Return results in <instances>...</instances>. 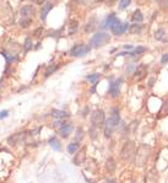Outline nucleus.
I'll use <instances>...</instances> for the list:
<instances>
[{
    "label": "nucleus",
    "mask_w": 168,
    "mask_h": 183,
    "mask_svg": "<svg viewBox=\"0 0 168 183\" xmlns=\"http://www.w3.org/2000/svg\"><path fill=\"white\" fill-rule=\"evenodd\" d=\"M55 70H57V65H53V66H49L48 69H47V71H46V76H49L50 74H53V72L55 71Z\"/></svg>",
    "instance_id": "c756f323"
},
{
    "label": "nucleus",
    "mask_w": 168,
    "mask_h": 183,
    "mask_svg": "<svg viewBox=\"0 0 168 183\" xmlns=\"http://www.w3.org/2000/svg\"><path fill=\"white\" fill-rule=\"evenodd\" d=\"M120 120V114H119V109L118 108H113L112 109V113L109 119L106 122V127H104V134L107 138H109L113 133V129L119 124Z\"/></svg>",
    "instance_id": "f03ea898"
},
{
    "label": "nucleus",
    "mask_w": 168,
    "mask_h": 183,
    "mask_svg": "<svg viewBox=\"0 0 168 183\" xmlns=\"http://www.w3.org/2000/svg\"><path fill=\"white\" fill-rule=\"evenodd\" d=\"M49 144H50V146L55 150V151H59L60 149H62V145H60V143L58 141V139H55V138H52L50 140H49Z\"/></svg>",
    "instance_id": "a211bd4d"
},
{
    "label": "nucleus",
    "mask_w": 168,
    "mask_h": 183,
    "mask_svg": "<svg viewBox=\"0 0 168 183\" xmlns=\"http://www.w3.org/2000/svg\"><path fill=\"white\" fill-rule=\"evenodd\" d=\"M52 116L58 118V119H63L65 117H68V113L65 111H59V109H54V111L52 112Z\"/></svg>",
    "instance_id": "f3484780"
},
{
    "label": "nucleus",
    "mask_w": 168,
    "mask_h": 183,
    "mask_svg": "<svg viewBox=\"0 0 168 183\" xmlns=\"http://www.w3.org/2000/svg\"><path fill=\"white\" fill-rule=\"evenodd\" d=\"M90 49H91V47H85L84 44H76L70 49L69 54L71 57H84L86 53L90 52Z\"/></svg>",
    "instance_id": "39448f33"
},
{
    "label": "nucleus",
    "mask_w": 168,
    "mask_h": 183,
    "mask_svg": "<svg viewBox=\"0 0 168 183\" xmlns=\"http://www.w3.org/2000/svg\"><path fill=\"white\" fill-rule=\"evenodd\" d=\"M31 48H32V41H31V38H26V41H25V50L27 52Z\"/></svg>",
    "instance_id": "7c9ffc66"
},
{
    "label": "nucleus",
    "mask_w": 168,
    "mask_h": 183,
    "mask_svg": "<svg viewBox=\"0 0 168 183\" xmlns=\"http://www.w3.org/2000/svg\"><path fill=\"white\" fill-rule=\"evenodd\" d=\"M79 148H80V145L78 143H71V144L68 145V152L69 154H74V152H76L79 150Z\"/></svg>",
    "instance_id": "aec40b11"
},
{
    "label": "nucleus",
    "mask_w": 168,
    "mask_h": 183,
    "mask_svg": "<svg viewBox=\"0 0 168 183\" xmlns=\"http://www.w3.org/2000/svg\"><path fill=\"white\" fill-rule=\"evenodd\" d=\"M90 82H92V84H96L100 79H101V74H98V72H95V74H91V75H87V78H86Z\"/></svg>",
    "instance_id": "6ab92c4d"
},
{
    "label": "nucleus",
    "mask_w": 168,
    "mask_h": 183,
    "mask_svg": "<svg viewBox=\"0 0 168 183\" xmlns=\"http://www.w3.org/2000/svg\"><path fill=\"white\" fill-rule=\"evenodd\" d=\"M3 56L6 58V60H8L9 63H10V62H14V60L16 59L15 57H10V54H8V53H4V52H3Z\"/></svg>",
    "instance_id": "72a5a7b5"
},
{
    "label": "nucleus",
    "mask_w": 168,
    "mask_h": 183,
    "mask_svg": "<svg viewBox=\"0 0 168 183\" xmlns=\"http://www.w3.org/2000/svg\"><path fill=\"white\" fill-rule=\"evenodd\" d=\"M24 138H25V133H16V134H12L11 136L8 138V143L10 145H16V144L20 143Z\"/></svg>",
    "instance_id": "9b49d317"
},
{
    "label": "nucleus",
    "mask_w": 168,
    "mask_h": 183,
    "mask_svg": "<svg viewBox=\"0 0 168 183\" xmlns=\"http://www.w3.org/2000/svg\"><path fill=\"white\" fill-rule=\"evenodd\" d=\"M54 125H55V127H59V129H60V128H62L63 125H65V124H64V120H63V119H57V120H55V123H54Z\"/></svg>",
    "instance_id": "f704fd0d"
},
{
    "label": "nucleus",
    "mask_w": 168,
    "mask_h": 183,
    "mask_svg": "<svg viewBox=\"0 0 168 183\" xmlns=\"http://www.w3.org/2000/svg\"><path fill=\"white\" fill-rule=\"evenodd\" d=\"M52 9H53V4H52V3H46V4L42 6V10H41V19H42V21H46L47 15H48V12H49Z\"/></svg>",
    "instance_id": "ddd939ff"
},
{
    "label": "nucleus",
    "mask_w": 168,
    "mask_h": 183,
    "mask_svg": "<svg viewBox=\"0 0 168 183\" xmlns=\"http://www.w3.org/2000/svg\"><path fill=\"white\" fill-rule=\"evenodd\" d=\"M109 94L112 97H118L120 94V81H112L109 85Z\"/></svg>",
    "instance_id": "0eeeda50"
},
{
    "label": "nucleus",
    "mask_w": 168,
    "mask_h": 183,
    "mask_svg": "<svg viewBox=\"0 0 168 183\" xmlns=\"http://www.w3.org/2000/svg\"><path fill=\"white\" fill-rule=\"evenodd\" d=\"M135 155V144L134 141L132 140H128L124 143L123 145V148H122V151H120V156L123 160L125 161H129V160H132Z\"/></svg>",
    "instance_id": "20e7f679"
},
{
    "label": "nucleus",
    "mask_w": 168,
    "mask_h": 183,
    "mask_svg": "<svg viewBox=\"0 0 168 183\" xmlns=\"http://www.w3.org/2000/svg\"><path fill=\"white\" fill-rule=\"evenodd\" d=\"M130 3H132V0H120V2H119V10L126 9L130 5Z\"/></svg>",
    "instance_id": "a878e982"
},
{
    "label": "nucleus",
    "mask_w": 168,
    "mask_h": 183,
    "mask_svg": "<svg viewBox=\"0 0 168 183\" xmlns=\"http://www.w3.org/2000/svg\"><path fill=\"white\" fill-rule=\"evenodd\" d=\"M133 20L136 21V22H141L144 20V16H142V12L140 10H135L134 14H133Z\"/></svg>",
    "instance_id": "5701e85b"
},
{
    "label": "nucleus",
    "mask_w": 168,
    "mask_h": 183,
    "mask_svg": "<svg viewBox=\"0 0 168 183\" xmlns=\"http://www.w3.org/2000/svg\"><path fill=\"white\" fill-rule=\"evenodd\" d=\"M142 25L141 24H135V25H132L129 27V31L132 32V33H139V32H141L142 31Z\"/></svg>",
    "instance_id": "4be33fe9"
},
{
    "label": "nucleus",
    "mask_w": 168,
    "mask_h": 183,
    "mask_svg": "<svg viewBox=\"0 0 168 183\" xmlns=\"http://www.w3.org/2000/svg\"><path fill=\"white\" fill-rule=\"evenodd\" d=\"M91 122L95 127H97L104 122V112L102 109H96V111L91 114Z\"/></svg>",
    "instance_id": "423d86ee"
},
{
    "label": "nucleus",
    "mask_w": 168,
    "mask_h": 183,
    "mask_svg": "<svg viewBox=\"0 0 168 183\" xmlns=\"http://www.w3.org/2000/svg\"><path fill=\"white\" fill-rule=\"evenodd\" d=\"M118 24H120V20L118 19V17H117L114 14H110V15L107 17V20H106L103 27H108V28L112 30V28H113L116 25H118Z\"/></svg>",
    "instance_id": "6e6552de"
},
{
    "label": "nucleus",
    "mask_w": 168,
    "mask_h": 183,
    "mask_svg": "<svg viewBox=\"0 0 168 183\" xmlns=\"http://www.w3.org/2000/svg\"><path fill=\"white\" fill-rule=\"evenodd\" d=\"M42 32H43V27H38L36 31H34V33H33V36L34 37H40V36L42 34Z\"/></svg>",
    "instance_id": "2f4dec72"
},
{
    "label": "nucleus",
    "mask_w": 168,
    "mask_h": 183,
    "mask_svg": "<svg viewBox=\"0 0 168 183\" xmlns=\"http://www.w3.org/2000/svg\"><path fill=\"white\" fill-rule=\"evenodd\" d=\"M124 48H125V49H129V50H130V49H133V46H130V44H126V46H124Z\"/></svg>",
    "instance_id": "58836bf2"
},
{
    "label": "nucleus",
    "mask_w": 168,
    "mask_h": 183,
    "mask_svg": "<svg viewBox=\"0 0 168 183\" xmlns=\"http://www.w3.org/2000/svg\"><path fill=\"white\" fill-rule=\"evenodd\" d=\"M78 26H79V22H78L76 20H71V21L69 22V33L72 34L74 32L78 30Z\"/></svg>",
    "instance_id": "412c9836"
},
{
    "label": "nucleus",
    "mask_w": 168,
    "mask_h": 183,
    "mask_svg": "<svg viewBox=\"0 0 168 183\" xmlns=\"http://www.w3.org/2000/svg\"><path fill=\"white\" fill-rule=\"evenodd\" d=\"M74 2H75V3H80V2H81V0H74Z\"/></svg>",
    "instance_id": "79ce46f5"
},
{
    "label": "nucleus",
    "mask_w": 168,
    "mask_h": 183,
    "mask_svg": "<svg viewBox=\"0 0 168 183\" xmlns=\"http://www.w3.org/2000/svg\"><path fill=\"white\" fill-rule=\"evenodd\" d=\"M136 78H142L144 75H146V66H139L138 70L135 71V74H134Z\"/></svg>",
    "instance_id": "b1692460"
},
{
    "label": "nucleus",
    "mask_w": 168,
    "mask_h": 183,
    "mask_svg": "<svg viewBox=\"0 0 168 183\" xmlns=\"http://www.w3.org/2000/svg\"><path fill=\"white\" fill-rule=\"evenodd\" d=\"M5 117H8V111H6V109H4V111L0 112V119H2V118H5Z\"/></svg>",
    "instance_id": "e433bc0d"
},
{
    "label": "nucleus",
    "mask_w": 168,
    "mask_h": 183,
    "mask_svg": "<svg viewBox=\"0 0 168 183\" xmlns=\"http://www.w3.org/2000/svg\"><path fill=\"white\" fill-rule=\"evenodd\" d=\"M116 167H117L116 161L112 159V157L107 159V161H106V170H107L108 172H113V171L116 170Z\"/></svg>",
    "instance_id": "dca6fc26"
},
{
    "label": "nucleus",
    "mask_w": 168,
    "mask_h": 183,
    "mask_svg": "<svg viewBox=\"0 0 168 183\" xmlns=\"http://www.w3.org/2000/svg\"><path fill=\"white\" fill-rule=\"evenodd\" d=\"M145 52V48L144 47H138L134 52H132V53H129V56H132V57H135L136 54H141V53H144Z\"/></svg>",
    "instance_id": "cd10ccee"
},
{
    "label": "nucleus",
    "mask_w": 168,
    "mask_h": 183,
    "mask_svg": "<svg viewBox=\"0 0 168 183\" xmlns=\"http://www.w3.org/2000/svg\"><path fill=\"white\" fill-rule=\"evenodd\" d=\"M21 16L22 17H31L34 15V12H36V10H34V8L32 6V5H25V6H22L21 8Z\"/></svg>",
    "instance_id": "9d476101"
},
{
    "label": "nucleus",
    "mask_w": 168,
    "mask_h": 183,
    "mask_svg": "<svg viewBox=\"0 0 168 183\" xmlns=\"http://www.w3.org/2000/svg\"><path fill=\"white\" fill-rule=\"evenodd\" d=\"M84 138V130L81 129V128H79V129H76V135H75V139L79 141Z\"/></svg>",
    "instance_id": "c85d7f7f"
},
{
    "label": "nucleus",
    "mask_w": 168,
    "mask_h": 183,
    "mask_svg": "<svg viewBox=\"0 0 168 183\" xmlns=\"http://www.w3.org/2000/svg\"><path fill=\"white\" fill-rule=\"evenodd\" d=\"M145 183H158V177L155 171H147L145 176Z\"/></svg>",
    "instance_id": "f8f14e48"
},
{
    "label": "nucleus",
    "mask_w": 168,
    "mask_h": 183,
    "mask_svg": "<svg viewBox=\"0 0 168 183\" xmlns=\"http://www.w3.org/2000/svg\"><path fill=\"white\" fill-rule=\"evenodd\" d=\"M31 22H32V20L30 19V17H21V20H20V25L25 28L28 27L31 25Z\"/></svg>",
    "instance_id": "393cba45"
},
{
    "label": "nucleus",
    "mask_w": 168,
    "mask_h": 183,
    "mask_svg": "<svg viewBox=\"0 0 168 183\" xmlns=\"http://www.w3.org/2000/svg\"><path fill=\"white\" fill-rule=\"evenodd\" d=\"M161 63H162V64H167V63H168V54H167V53L162 56V58H161Z\"/></svg>",
    "instance_id": "c9c22d12"
},
{
    "label": "nucleus",
    "mask_w": 168,
    "mask_h": 183,
    "mask_svg": "<svg viewBox=\"0 0 168 183\" xmlns=\"http://www.w3.org/2000/svg\"><path fill=\"white\" fill-rule=\"evenodd\" d=\"M128 27H129V24H128V22H125V24H122V22H120V24L116 25L110 31L113 32V34H116V36H122L123 33H125V31L128 30Z\"/></svg>",
    "instance_id": "1a4fd4ad"
},
{
    "label": "nucleus",
    "mask_w": 168,
    "mask_h": 183,
    "mask_svg": "<svg viewBox=\"0 0 168 183\" xmlns=\"http://www.w3.org/2000/svg\"><path fill=\"white\" fill-rule=\"evenodd\" d=\"M151 154V148L147 144H141L135 154V165L139 167H144L147 163V160Z\"/></svg>",
    "instance_id": "f257e3e1"
},
{
    "label": "nucleus",
    "mask_w": 168,
    "mask_h": 183,
    "mask_svg": "<svg viewBox=\"0 0 168 183\" xmlns=\"http://www.w3.org/2000/svg\"><path fill=\"white\" fill-rule=\"evenodd\" d=\"M32 2H34L36 4H42V3H44V0H32Z\"/></svg>",
    "instance_id": "4c0bfd02"
},
{
    "label": "nucleus",
    "mask_w": 168,
    "mask_h": 183,
    "mask_svg": "<svg viewBox=\"0 0 168 183\" xmlns=\"http://www.w3.org/2000/svg\"><path fill=\"white\" fill-rule=\"evenodd\" d=\"M96 2H97V3H101V2H104V0H96Z\"/></svg>",
    "instance_id": "37998d69"
},
{
    "label": "nucleus",
    "mask_w": 168,
    "mask_h": 183,
    "mask_svg": "<svg viewBox=\"0 0 168 183\" xmlns=\"http://www.w3.org/2000/svg\"><path fill=\"white\" fill-rule=\"evenodd\" d=\"M136 127H138V120H134L129 124V128H128V132L129 133H134L135 129H136Z\"/></svg>",
    "instance_id": "bb28decb"
},
{
    "label": "nucleus",
    "mask_w": 168,
    "mask_h": 183,
    "mask_svg": "<svg viewBox=\"0 0 168 183\" xmlns=\"http://www.w3.org/2000/svg\"><path fill=\"white\" fill-rule=\"evenodd\" d=\"M164 109H166V112L168 113V102H166V104H164Z\"/></svg>",
    "instance_id": "ea45409f"
},
{
    "label": "nucleus",
    "mask_w": 168,
    "mask_h": 183,
    "mask_svg": "<svg viewBox=\"0 0 168 183\" xmlns=\"http://www.w3.org/2000/svg\"><path fill=\"white\" fill-rule=\"evenodd\" d=\"M21 2H22V0H21Z\"/></svg>",
    "instance_id": "c03bdc74"
},
{
    "label": "nucleus",
    "mask_w": 168,
    "mask_h": 183,
    "mask_svg": "<svg viewBox=\"0 0 168 183\" xmlns=\"http://www.w3.org/2000/svg\"><path fill=\"white\" fill-rule=\"evenodd\" d=\"M106 183H117V182H116V181H107Z\"/></svg>",
    "instance_id": "a19ab883"
},
{
    "label": "nucleus",
    "mask_w": 168,
    "mask_h": 183,
    "mask_svg": "<svg viewBox=\"0 0 168 183\" xmlns=\"http://www.w3.org/2000/svg\"><path fill=\"white\" fill-rule=\"evenodd\" d=\"M163 34H164L163 30H158V31L156 32V38H157V40H162V38H163Z\"/></svg>",
    "instance_id": "473e14b6"
},
{
    "label": "nucleus",
    "mask_w": 168,
    "mask_h": 183,
    "mask_svg": "<svg viewBox=\"0 0 168 183\" xmlns=\"http://www.w3.org/2000/svg\"><path fill=\"white\" fill-rule=\"evenodd\" d=\"M71 130H72V124H71V123H68V124H65V125H63V127L60 128L59 133H60V135H62L63 138H68L69 134L71 133Z\"/></svg>",
    "instance_id": "4468645a"
},
{
    "label": "nucleus",
    "mask_w": 168,
    "mask_h": 183,
    "mask_svg": "<svg viewBox=\"0 0 168 183\" xmlns=\"http://www.w3.org/2000/svg\"><path fill=\"white\" fill-rule=\"evenodd\" d=\"M85 152H86V149H82L80 152H78L76 154V156L74 157V160H72V162L75 163V165H81L82 162H84V160H85Z\"/></svg>",
    "instance_id": "2eb2a0df"
},
{
    "label": "nucleus",
    "mask_w": 168,
    "mask_h": 183,
    "mask_svg": "<svg viewBox=\"0 0 168 183\" xmlns=\"http://www.w3.org/2000/svg\"><path fill=\"white\" fill-rule=\"evenodd\" d=\"M109 34L106 32H98L95 36H92V38L90 40V46L93 48H98L109 42Z\"/></svg>",
    "instance_id": "7ed1b4c3"
}]
</instances>
